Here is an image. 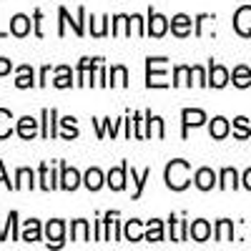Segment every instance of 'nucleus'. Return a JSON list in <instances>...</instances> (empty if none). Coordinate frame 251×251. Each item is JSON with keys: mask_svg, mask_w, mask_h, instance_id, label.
I'll use <instances>...</instances> for the list:
<instances>
[{"mask_svg": "<svg viewBox=\"0 0 251 251\" xmlns=\"http://www.w3.org/2000/svg\"><path fill=\"white\" fill-rule=\"evenodd\" d=\"M163 181L171 191H183V188L191 186V163L183 161V158H174L166 163V171H163Z\"/></svg>", "mask_w": 251, "mask_h": 251, "instance_id": "1", "label": "nucleus"}, {"mask_svg": "<svg viewBox=\"0 0 251 251\" xmlns=\"http://www.w3.org/2000/svg\"><path fill=\"white\" fill-rule=\"evenodd\" d=\"M166 63L169 58H146V86L149 88H169L171 83L166 80Z\"/></svg>", "mask_w": 251, "mask_h": 251, "instance_id": "2", "label": "nucleus"}, {"mask_svg": "<svg viewBox=\"0 0 251 251\" xmlns=\"http://www.w3.org/2000/svg\"><path fill=\"white\" fill-rule=\"evenodd\" d=\"M58 18H60V23H58V35H60V38L66 35V25H68V23H71V28H73V33H75L78 38L86 35V28H83V20H86V8H78V15H75V18H71V13H68L66 8H58Z\"/></svg>", "mask_w": 251, "mask_h": 251, "instance_id": "3", "label": "nucleus"}, {"mask_svg": "<svg viewBox=\"0 0 251 251\" xmlns=\"http://www.w3.org/2000/svg\"><path fill=\"white\" fill-rule=\"evenodd\" d=\"M169 18L166 15H161V13H156L153 8L149 10V23H146V35H151V38H163L166 35V30H169Z\"/></svg>", "mask_w": 251, "mask_h": 251, "instance_id": "4", "label": "nucleus"}, {"mask_svg": "<svg viewBox=\"0 0 251 251\" xmlns=\"http://www.w3.org/2000/svg\"><path fill=\"white\" fill-rule=\"evenodd\" d=\"M208 118H206V113L201 111V108H183L181 111V123H183V131H181V136L186 138L188 136V128H199V126H203Z\"/></svg>", "mask_w": 251, "mask_h": 251, "instance_id": "5", "label": "nucleus"}, {"mask_svg": "<svg viewBox=\"0 0 251 251\" xmlns=\"http://www.w3.org/2000/svg\"><path fill=\"white\" fill-rule=\"evenodd\" d=\"M46 236H48V246L60 249L63 246V236H66V221L63 219H50L46 224Z\"/></svg>", "mask_w": 251, "mask_h": 251, "instance_id": "6", "label": "nucleus"}, {"mask_svg": "<svg viewBox=\"0 0 251 251\" xmlns=\"http://www.w3.org/2000/svg\"><path fill=\"white\" fill-rule=\"evenodd\" d=\"M80 183H83V176L73 169V166L60 163V181H58V186L63 188V191H75Z\"/></svg>", "mask_w": 251, "mask_h": 251, "instance_id": "7", "label": "nucleus"}, {"mask_svg": "<svg viewBox=\"0 0 251 251\" xmlns=\"http://www.w3.org/2000/svg\"><path fill=\"white\" fill-rule=\"evenodd\" d=\"M234 30L241 38H251V5H241L234 13Z\"/></svg>", "mask_w": 251, "mask_h": 251, "instance_id": "8", "label": "nucleus"}, {"mask_svg": "<svg viewBox=\"0 0 251 251\" xmlns=\"http://www.w3.org/2000/svg\"><path fill=\"white\" fill-rule=\"evenodd\" d=\"M231 80V73H228L221 63H208V86L211 88H224L226 83Z\"/></svg>", "mask_w": 251, "mask_h": 251, "instance_id": "9", "label": "nucleus"}, {"mask_svg": "<svg viewBox=\"0 0 251 251\" xmlns=\"http://www.w3.org/2000/svg\"><path fill=\"white\" fill-rule=\"evenodd\" d=\"M58 118V111L55 108H43V113H40V123H43V128H40V136H43L46 141H50V138H55L58 136V131H55V121Z\"/></svg>", "mask_w": 251, "mask_h": 251, "instance_id": "10", "label": "nucleus"}, {"mask_svg": "<svg viewBox=\"0 0 251 251\" xmlns=\"http://www.w3.org/2000/svg\"><path fill=\"white\" fill-rule=\"evenodd\" d=\"M126 176H128V163H126V161L108 171L106 183L111 186V191H123V188H126Z\"/></svg>", "mask_w": 251, "mask_h": 251, "instance_id": "11", "label": "nucleus"}, {"mask_svg": "<svg viewBox=\"0 0 251 251\" xmlns=\"http://www.w3.org/2000/svg\"><path fill=\"white\" fill-rule=\"evenodd\" d=\"M191 28H194V20L188 18L186 13H176L171 18V33L176 38H188V35H191Z\"/></svg>", "mask_w": 251, "mask_h": 251, "instance_id": "12", "label": "nucleus"}, {"mask_svg": "<svg viewBox=\"0 0 251 251\" xmlns=\"http://www.w3.org/2000/svg\"><path fill=\"white\" fill-rule=\"evenodd\" d=\"M15 133L23 138V141H33V138L38 136V121L30 118V116L18 118V123H15Z\"/></svg>", "mask_w": 251, "mask_h": 251, "instance_id": "13", "label": "nucleus"}, {"mask_svg": "<svg viewBox=\"0 0 251 251\" xmlns=\"http://www.w3.org/2000/svg\"><path fill=\"white\" fill-rule=\"evenodd\" d=\"M216 181H219V176H216L211 169H206V166H203V169H199V171L194 174V183H196L199 191H211L214 186H219Z\"/></svg>", "mask_w": 251, "mask_h": 251, "instance_id": "14", "label": "nucleus"}, {"mask_svg": "<svg viewBox=\"0 0 251 251\" xmlns=\"http://www.w3.org/2000/svg\"><path fill=\"white\" fill-rule=\"evenodd\" d=\"M188 236H191L194 241H199V244L208 241V236H211V224H208L206 219L191 221V226H188Z\"/></svg>", "mask_w": 251, "mask_h": 251, "instance_id": "15", "label": "nucleus"}, {"mask_svg": "<svg viewBox=\"0 0 251 251\" xmlns=\"http://www.w3.org/2000/svg\"><path fill=\"white\" fill-rule=\"evenodd\" d=\"M40 236H43L40 221H38V219H28V221L23 224V231H20V241H25V244H35V241H40Z\"/></svg>", "mask_w": 251, "mask_h": 251, "instance_id": "16", "label": "nucleus"}, {"mask_svg": "<svg viewBox=\"0 0 251 251\" xmlns=\"http://www.w3.org/2000/svg\"><path fill=\"white\" fill-rule=\"evenodd\" d=\"M15 88H20V91H25V88H33L35 86V73H33V68L30 66H18L15 68Z\"/></svg>", "mask_w": 251, "mask_h": 251, "instance_id": "17", "label": "nucleus"}, {"mask_svg": "<svg viewBox=\"0 0 251 251\" xmlns=\"http://www.w3.org/2000/svg\"><path fill=\"white\" fill-rule=\"evenodd\" d=\"M10 33H13L15 38H25V35L30 33V18L23 15V13H15V15L10 18Z\"/></svg>", "mask_w": 251, "mask_h": 251, "instance_id": "18", "label": "nucleus"}, {"mask_svg": "<svg viewBox=\"0 0 251 251\" xmlns=\"http://www.w3.org/2000/svg\"><path fill=\"white\" fill-rule=\"evenodd\" d=\"M123 236H126V241H143L146 239V231H143V221H138V219H131V221H126V226H123Z\"/></svg>", "mask_w": 251, "mask_h": 251, "instance_id": "19", "label": "nucleus"}, {"mask_svg": "<svg viewBox=\"0 0 251 251\" xmlns=\"http://www.w3.org/2000/svg\"><path fill=\"white\" fill-rule=\"evenodd\" d=\"M38 178H40V188H43V191H53V188H60L58 186V178H55V174L48 169V163H40L38 166Z\"/></svg>", "mask_w": 251, "mask_h": 251, "instance_id": "20", "label": "nucleus"}, {"mask_svg": "<svg viewBox=\"0 0 251 251\" xmlns=\"http://www.w3.org/2000/svg\"><path fill=\"white\" fill-rule=\"evenodd\" d=\"M208 133H211V138L221 141V138H226L228 133H231V123H228L224 116H216V118H211V126H208Z\"/></svg>", "mask_w": 251, "mask_h": 251, "instance_id": "21", "label": "nucleus"}, {"mask_svg": "<svg viewBox=\"0 0 251 251\" xmlns=\"http://www.w3.org/2000/svg\"><path fill=\"white\" fill-rule=\"evenodd\" d=\"M98 60H103V58H80L78 60V80H75V86H86V80H88V73L98 66Z\"/></svg>", "mask_w": 251, "mask_h": 251, "instance_id": "22", "label": "nucleus"}, {"mask_svg": "<svg viewBox=\"0 0 251 251\" xmlns=\"http://www.w3.org/2000/svg\"><path fill=\"white\" fill-rule=\"evenodd\" d=\"M71 241H91V226L86 219H75L71 224Z\"/></svg>", "mask_w": 251, "mask_h": 251, "instance_id": "23", "label": "nucleus"}, {"mask_svg": "<svg viewBox=\"0 0 251 251\" xmlns=\"http://www.w3.org/2000/svg\"><path fill=\"white\" fill-rule=\"evenodd\" d=\"M96 123V131H98V138H106V133H111V138L118 133V126L123 121H111V118H93Z\"/></svg>", "mask_w": 251, "mask_h": 251, "instance_id": "24", "label": "nucleus"}, {"mask_svg": "<svg viewBox=\"0 0 251 251\" xmlns=\"http://www.w3.org/2000/svg\"><path fill=\"white\" fill-rule=\"evenodd\" d=\"M216 241L219 244L234 241V221L231 219H219L216 221Z\"/></svg>", "mask_w": 251, "mask_h": 251, "instance_id": "25", "label": "nucleus"}, {"mask_svg": "<svg viewBox=\"0 0 251 251\" xmlns=\"http://www.w3.org/2000/svg\"><path fill=\"white\" fill-rule=\"evenodd\" d=\"M169 224H171V241H186L188 239V221H181L176 216H169Z\"/></svg>", "mask_w": 251, "mask_h": 251, "instance_id": "26", "label": "nucleus"}, {"mask_svg": "<svg viewBox=\"0 0 251 251\" xmlns=\"http://www.w3.org/2000/svg\"><path fill=\"white\" fill-rule=\"evenodd\" d=\"M103 183H106V176H103L100 169H88L86 176H83V186H86L88 191H98Z\"/></svg>", "mask_w": 251, "mask_h": 251, "instance_id": "27", "label": "nucleus"}, {"mask_svg": "<svg viewBox=\"0 0 251 251\" xmlns=\"http://www.w3.org/2000/svg\"><path fill=\"white\" fill-rule=\"evenodd\" d=\"M219 188L221 191H228V188H239V174H236V169H224L221 174H219Z\"/></svg>", "mask_w": 251, "mask_h": 251, "instance_id": "28", "label": "nucleus"}, {"mask_svg": "<svg viewBox=\"0 0 251 251\" xmlns=\"http://www.w3.org/2000/svg\"><path fill=\"white\" fill-rule=\"evenodd\" d=\"M231 83L236 88H249L251 86V68L249 66H236L231 71Z\"/></svg>", "mask_w": 251, "mask_h": 251, "instance_id": "29", "label": "nucleus"}, {"mask_svg": "<svg viewBox=\"0 0 251 251\" xmlns=\"http://www.w3.org/2000/svg\"><path fill=\"white\" fill-rule=\"evenodd\" d=\"M146 241H163V221L161 219H151V221H146Z\"/></svg>", "mask_w": 251, "mask_h": 251, "instance_id": "30", "label": "nucleus"}, {"mask_svg": "<svg viewBox=\"0 0 251 251\" xmlns=\"http://www.w3.org/2000/svg\"><path fill=\"white\" fill-rule=\"evenodd\" d=\"M53 86H55V88H71V86H75V83H73V71H71L68 66H58V68H55Z\"/></svg>", "mask_w": 251, "mask_h": 251, "instance_id": "31", "label": "nucleus"}, {"mask_svg": "<svg viewBox=\"0 0 251 251\" xmlns=\"http://www.w3.org/2000/svg\"><path fill=\"white\" fill-rule=\"evenodd\" d=\"M194 78V73H191V66H176L174 68V80H171V86H191V80Z\"/></svg>", "mask_w": 251, "mask_h": 251, "instance_id": "32", "label": "nucleus"}, {"mask_svg": "<svg viewBox=\"0 0 251 251\" xmlns=\"http://www.w3.org/2000/svg\"><path fill=\"white\" fill-rule=\"evenodd\" d=\"M20 188H35V174L30 169L15 171V191H20Z\"/></svg>", "mask_w": 251, "mask_h": 251, "instance_id": "33", "label": "nucleus"}, {"mask_svg": "<svg viewBox=\"0 0 251 251\" xmlns=\"http://www.w3.org/2000/svg\"><path fill=\"white\" fill-rule=\"evenodd\" d=\"M149 178H151V169H143L141 174H136V169H131V181H133V186H136L133 201L143 196V186H146V181H149Z\"/></svg>", "mask_w": 251, "mask_h": 251, "instance_id": "34", "label": "nucleus"}, {"mask_svg": "<svg viewBox=\"0 0 251 251\" xmlns=\"http://www.w3.org/2000/svg\"><path fill=\"white\" fill-rule=\"evenodd\" d=\"M108 86H118V88H126L128 86V71H126V66H113L111 68V80Z\"/></svg>", "mask_w": 251, "mask_h": 251, "instance_id": "35", "label": "nucleus"}, {"mask_svg": "<svg viewBox=\"0 0 251 251\" xmlns=\"http://www.w3.org/2000/svg\"><path fill=\"white\" fill-rule=\"evenodd\" d=\"M13 131H15L13 128V113L8 108H0V141L8 138Z\"/></svg>", "mask_w": 251, "mask_h": 251, "instance_id": "36", "label": "nucleus"}, {"mask_svg": "<svg viewBox=\"0 0 251 251\" xmlns=\"http://www.w3.org/2000/svg\"><path fill=\"white\" fill-rule=\"evenodd\" d=\"M108 15H103V18H93L91 15V35L93 38H103V35H106L108 33Z\"/></svg>", "mask_w": 251, "mask_h": 251, "instance_id": "37", "label": "nucleus"}, {"mask_svg": "<svg viewBox=\"0 0 251 251\" xmlns=\"http://www.w3.org/2000/svg\"><path fill=\"white\" fill-rule=\"evenodd\" d=\"M234 136H236L239 141H244V138H249V136H251V126H249V118H244V116L234 118Z\"/></svg>", "mask_w": 251, "mask_h": 251, "instance_id": "38", "label": "nucleus"}, {"mask_svg": "<svg viewBox=\"0 0 251 251\" xmlns=\"http://www.w3.org/2000/svg\"><path fill=\"white\" fill-rule=\"evenodd\" d=\"M63 126V138L71 141V138H78V126H75V118L73 116H66L63 121H58Z\"/></svg>", "mask_w": 251, "mask_h": 251, "instance_id": "39", "label": "nucleus"}, {"mask_svg": "<svg viewBox=\"0 0 251 251\" xmlns=\"http://www.w3.org/2000/svg\"><path fill=\"white\" fill-rule=\"evenodd\" d=\"M133 136L136 138H146V118H143V113H133Z\"/></svg>", "mask_w": 251, "mask_h": 251, "instance_id": "40", "label": "nucleus"}, {"mask_svg": "<svg viewBox=\"0 0 251 251\" xmlns=\"http://www.w3.org/2000/svg\"><path fill=\"white\" fill-rule=\"evenodd\" d=\"M211 20H214V15H208V13H201V15L194 20V25H196V28H194V33H196V38H201V35H203V25H206V23H211Z\"/></svg>", "mask_w": 251, "mask_h": 251, "instance_id": "41", "label": "nucleus"}, {"mask_svg": "<svg viewBox=\"0 0 251 251\" xmlns=\"http://www.w3.org/2000/svg\"><path fill=\"white\" fill-rule=\"evenodd\" d=\"M191 73H194V83H196V86H201V88L208 86V75H206V71L201 66H191Z\"/></svg>", "mask_w": 251, "mask_h": 251, "instance_id": "42", "label": "nucleus"}, {"mask_svg": "<svg viewBox=\"0 0 251 251\" xmlns=\"http://www.w3.org/2000/svg\"><path fill=\"white\" fill-rule=\"evenodd\" d=\"M40 20H43V10L33 13V28H35V38H43V30H40Z\"/></svg>", "mask_w": 251, "mask_h": 251, "instance_id": "43", "label": "nucleus"}, {"mask_svg": "<svg viewBox=\"0 0 251 251\" xmlns=\"http://www.w3.org/2000/svg\"><path fill=\"white\" fill-rule=\"evenodd\" d=\"M0 183H5V188H10V191H15V183H10L8 174H5V163L0 161Z\"/></svg>", "mask_w": 251, "mask_h": 251, "instance_id": "44", "label": "nucleus"}, {"mask_svg": "<svg viewBox=\"0 0 251 251\" xmlns=\"http://www.w3.org/2000/svg\"><path fill=\"white\" fill-rule=\"evenodd\" d=\"M153 131H156V138H163L166 136V128H163V118H153Z\"/></svg>", "mask_w": 251, "mask_h": 251, "instance_id": "45", "label": "nucleus"}, {"mask_svg": "<svg viewBox=\"0 0 251 251\" xmlns=\"http://www.w3.org/2000/svg\"><path fill=\"white\" fill-rule=\"evenodd\" d=\"M13 71V63L8 58H0V75H8Z\"/></svg>", "mask_w": 251, "mask_h": 251, "instance_id": "46", "label": "nucleus"}, {"mask_svg": "<svg viewBox=\"0 0 251 251\" xmlns=\"http://www.w3.org/2000/svg\"><path fill=\"white\" fill-rule=\"evenodd\" d=\"M48 75H50V66H43V68H40V80H38V86H46V83H48Z\"/></svg>", "mask_w": 251, "mask_h": 251, "instance_id": "47", "label": "nucleus"}, {"mask_svg": "<svg viewBox=\"0 0 251 251\" xmlns=\"http://www.w3.org/2000/svg\"><path fill=\"white\" fill-rule=\"evenodd\" d=\"M241 186L246 188V191H251V169L244 171V176H241Z\"/></svg>", "mask_w": 251, "mask_h": 251, "instance_id": "48", "label": "nucleus"}, {"mask_svg": "<svg viewBox=\"0 0 251 251\" xmlns=\"http://www.w3.org/2000/svg\"><path fill=\"white\" fill-rule=\"evenodd\" d=\"M5 35H8V33H3V30H0V38H5Z\"/></svg>", "mask_w": 251, "mask_h": 251, "instance_id": "49", "label": "nucleus"}]
</instances>
